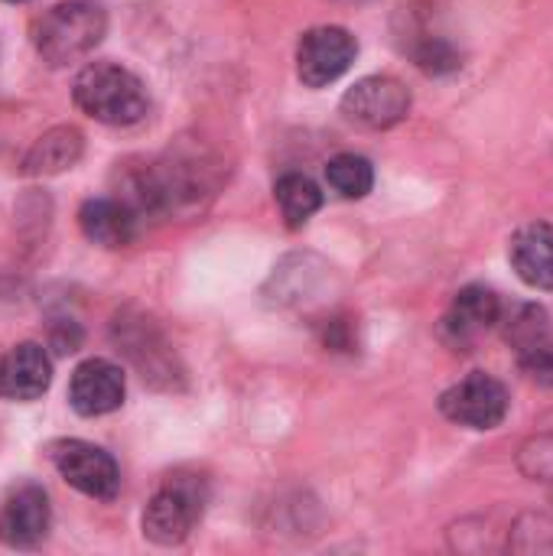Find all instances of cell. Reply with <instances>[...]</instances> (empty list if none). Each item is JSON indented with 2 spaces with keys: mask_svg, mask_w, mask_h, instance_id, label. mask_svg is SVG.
<instances>
[{
  "mask_svg": "<svg viewBox=\"0 0 553 556\" xmlns=\"http://www.w3.org/2000/svg\"><path fill=\"white\" fill-rule=\"evenodd\" d=\"M72 98L78 104V111H85L88 117H95L98 124L108 127H130L137 121H143L150 101H147V88L143 81L114 62H91L75 75L72 85Z\"/></svg>",
  "mask_w": 553,
  "mask_h": 556,
  "instance_id": "1",
  "label": "cell"
},
{
  "mask_svg": "<svg viewBox=\"0 0 553 556\" xmlns=\"http://www.w3.org/2000/svg\"><path fill=\"white\" fill-rule=\"evenodd\" d=\"M108 29V16L91 0H65L49 7L33 23V46L42 62L49 65H68L81 55H88Z\"/></svg>",
  "mask_w": 553,
  "mask_h": 556,
  "instance_id": "2",
  "label": "cell"
},
{
  "mask_svg": "<svg viewBox=\"0 0 553 556\" xmlns=\"http://www.w3.org/2000/svg\"><path fill=\"white\" fill-rule=\"evenodd\" d=\"M205 502H209L205 479L189 476V472L166 476L163 485L147 502V511H143V538L150 544H156V547H176V544H183L192 534L196 521L202 518Z\"/></svg>",
  "mask_w": 553,
  "mask_h": 556,
  "instance_id": "3",
  "label": "cell"
},
{
  "mask_svg": "<svg viewBox=\"0 0 553 556\" xmlns=\"http://www.w3.org/2000/svg\"><path fill=\"white\" fill-rule=\"evenodd\" d=\"M111 342L117 352L140 371V378L160 391H176L183 381V368L176 362L173 345L160 332V326L134 309H124L111 323Z\"/></svg>",
  "mask_w": 553,
  "mask_h": 556,
  "instance_id": "4",
  "label": "cell"
},
{
  "mask_svg": "<svg viewBox=\"0 0 553 556\" xmlns=\"http://www.w3.org/2000/svg\"><path fill=\"white\" fill-rule=\"evenodd\" d=\"M512 410L508 388L489 371H473L440 394V414L466 430H499Z\"/></svg>",
  "mask_w": 553,
  "mask_h": 556,
  "instance_id": "5",
  "label": "cell"
},
{
  "mask_svg": "<svg viewBox=\"0 0 553 556\" xmlns=\"http://www.w3.org/2000/svg\"><path fill=\"white\" fill-rule=\"evenodd\" d=\"M49 459L55 472L85 498L114 502L121 492V469L114 456L85 440H55L49 446Z\"/></svg>",
  "mask_w": 553,
  "mask_h": 556,
  "instance_id": "6",
  "label": "cell"
},
{
  "mask_svg": "<svg viewBox=\"0 0 553 556\" xmlns=\"http://www.w3.org/2000/svg\"><path fill=\"white\" fill-rule=\"evenodd\" d=\"M339 111L349 124L365 130H388L411 114V91L394 75L359 78L339 101Z\"/></svg>",
  "mask_w": 553,
  "mask_h": 556,
  "instance_id": "7",
  "label": "cell"
},
{
  "mask_svg": "<svg viewBox=\"0 0 553 556\" xmlns=\"http://www.w3.org/2000/svg\"><path fill=\"white\" fill-rule=\"evenodd\" d=\"M359 55V42L345 26H313L297 42V75L306 88L339 81Z\"/></svg>",
  "mask_w": 553,
  "mask_h": 556,
  "instance_id": "8",
  "label": "cell"
},
{
  "mask_svg": "<svg viewBox=\"0 0 553 556\" xmlns=\"http://www.w3.org/2000/svg\"><path fill=\"white\" fill-rule=\"evenodd\" d=\"M502 296L492 290V287H486V283H469V287H463L456 296H453V303H450V309H447V316H443V323H440V336H443V342L450 345V349H469L479 336H486L489 329H495L499 326V316H502Z\"/></svg>",
  "mask_w": 553,
  "mask_h": 556,
  "instance_id": "9",
  "label": "cell"
},
{
  "mask_svg": "<svg viewBox=\"0 0 553 556\" xmlns=\"http://www.w3.org/2000/svg\"><path fill=\"white\" fill-rule=\"evenodd\" d=\"M124 371L108 358H88L72 371L68 404L81 417H104L124 404Z\"/></svg>",
  "mask_w": 553,
  "mask_h": 556,
  "instance_id": "10",
  "label": "cell"
},
{
  "mask_svg": "<svg viewBox=\"0 0 553 556\" xmlns=\"http://www.w3.org/2000/svg\"><path fill=\"white\" fill-rule=\"evenodd\" d=\"M52 525L49 498L39 485L16 489L0 508V544L10 551H33L46 541Z\"/></svg>",
  "mask_w": 553,
  "mask_h": 556,
  "instance_id": "11",
  "label": "cell"
},
{
  "mask_svg": "<svg viewBox=\"0 0 553 556\" xmlns=\"http://www.w3.org/2000/svg\"><path fill=\"white\" fill-rule=\"evenodd\" d=\"M52 381V362L42 345L20 342L0 355V401L29 404L39 401L49 391Z\"/></svg>",
  "mask_w": 553,
  "mask_h": 556,
  "instance_id": "12",
  "label": "cell"
},
{
  "mask_svg": "<svg viewBox=\"0 0 553 556\" xmlns=\"http://www.w3.org/2000/svg\"><path fill=\"white\" fill-rule=\"evenodd\" d=\"M508 261L518 280L531 290H553V225L528 222L508 241Z\"/></svg>",
  "mask_w": 553,
  "mask_h": 556,
  "instance_id": "13",
  "label": "cell"
},
{
  "mask_svg": "<svg viewBox=\"0 0 553 556\" xmlns=\"http://www.w3.org/2000/svg\"><path fill=\"white\" fill-rule=\"evenodd\" d=\"M78 228L91 244L127 248L140 231V215L124 199H88L78 208Z\"/></svg>",
  "mask_w": 553,
  "mask_h": 556,
  "instance_id": "14",
  "label": "cell"
},
{
  "mask_svg": "<svg viewBox=\"0 0 553 556\" xmlns=\"http://www.w3.org/2000/svg\"><path fill=\"white\" fill-rule=\"evenodd\" d=\"M85 153V137L78 127H52L46 130L23 156V173L26 176H59L72 169Z\"/></svg>",
  "mask_w": 553,
  "mask_h": 556,
  "instance_id": "15",
  "label": "cell"
},
{
  "mask_svg": "<svg viewBox=\"0 0 553 556\" xmlns=\"http://www.w3.org/2000/svg\"><path fill=\"white\" fill-rule=\"evenodd\" d=\"M274 199L280 205V215H284L287 228H303L323 208L319 186L303 173H284L277 179V186H274Z\"/></svg>",
  "mask_w": 553,
  "mask_h": 556,
  "instance_id": "16",
  "label": "cell"
},
{
  "mask_svg": "<svg viewBox=\"0 0 553 556\" xmlns=\"http://www.w3.org/2000/svg\"><path fill=\"white\" fill-rule=\"evenodd\" d=\"M495 329L512 345V352H521V349H528V345H535V342L553 336L551 316L538 303H512V306H502V316H499V326Z\"/></svg>",
  "mask_w": 553,
  "mask_h": 556,
  "instance_id": "17",
  "label": "cell"
},
{
  "mask_svg": "<svg viewBox=\"0 0 553 556\" xmlns=\"http://www.w3.org/2000/svg\"><path fill=\"white\" fill-rule=\"evenodd\" d=\"M411 55H414V65L424 72V75H433V78H447L453 72L463 68V55L460 49L440 36V33H430V29H417L414 39H411Z\"/></svg>",
  "mask_w": 553,
  "mask_h": 556,
  "instance_id": "18",
  "label": "cell"
},
{
  "mask_svg": "<svg viewBox=\"0 0 553 556\" xmlns=\"http://www.w3.org/2000/svg\"><path fill=\"white\" fill-rule=\"evenodd\" d=\"M326 182L342 199H365L375 189V166L359 153H339L326 166Z\"/></svg>",
  "mask_w": 553,
  "mask_h": 556,
  "instance_id": "19",
  "label": "cell"
},
{
  "mask_svg": "<svg viewBox=\"0 0 553 556\" xmlns=\"http://www.w3.org/2000/svg\"><path fill=\"white\" fill-rule=\"evenodd\" d=\"M518 469L531 482H551L553 485V433H541V437H531L521 443Z\"/></svg>",
  "mask_w": 553,
  "mask_h": 556,
  "instance_id": "20",
  "label": "cell"
},
{
  "mask_svg": "<svg viewBox=\"0 0 553 556\" xmlns=\"http://www.w3.org/2000/svg\"><path fill=\"white\" fill-rule=\"evenodd\" d=\"M515 358H518L521 375H528L541 388H553V336L515 352Z\"/></svg>",
  "mask_w": 553,
  "mask_h": 556,
  "instance_id": "21",
  "label": "cell"
},
{
  "mask_svg": "<svg viewBox=\"0 0 553 556\" xmlns=\"http://www.w3.org/2000/svg\"><path fill=\"white\" fill-rule=\"evenodd\" d=\"M7 3H23V0H7Z\"/></svg>",
  "mask_w": 553,
  "mask_h": 556,
  "instance_id": "22",
  "label": "cell"
},
{
  "mask_svg": "<svg viewBox=\"0 0 553 556\" xmlns=\"http://www.w3.org/2000/svg\"><path fill=\"white\" fill-rule=\"evenodd\" d=\"M355 3H365V0H355Z\"/></svg>",
  "mask_w": 553,
  "mask_h": 556,
  "instance_id": "23",
  "label": "cell"
}]
</instances>
